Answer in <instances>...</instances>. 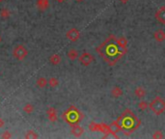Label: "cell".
Listing matches in <instances>:
<instances>
[{
	"label": "cell",
	"mask_w": 165,
	"mask_h": 139,
	"mask_svg": "<svg viewBox=\"0 0 165 139\" xmlns=\"http://www.w3.org/2000/svg\"><path fill=\"white\" fill-rule=\"evenodd\" d=\"M75 1H77V2H81V1H83V0H75Z\"/></svg>",
	"instance_id": "obj_30"
},
{
	"label": "cell",
	"mask_w": 165,
	"mask_h": 139,
	"mask_svg": "<svg viewBox=\"0 0 165 139\" xmlns=\"http://www.w3.org/2000/svg\"><path fill=\"white\" fill-rule=\"evenodd\" d=\"M152 138H155V139H160V138H163V134H162V132L160 130H156L154 132V134H152Z\"/></svg>",
	"instance_id": "obj_25"
},
{
	"label": "cell",
	"mask_w": 165,
	"mask_h": 139,
	"mask_svg": "<svg viewBox=\"0 0 165 139\" xmlns=\"http://www.w3.org/2000/svg\"><path fill=\"white\" fill-rule=\"evenodd\" d=\"M66 37L71 42H76L80 38V32L76 28H71L66 33Z\"/></svg>",
	"instance_id": "obj_7"
},
{
	"label": "cell",
	"mask_w": 165,
	"mask_h": 139,
	"mask_svg": "<svg viewBox=\"0 0 165 139\" xmlns=\"http://www.w3.org/2000/svg\"><path fill=\"white\" fill-rule=\"evenodd\" d=\"M36 84H37V86H38L39 88L42 89V88H45V87L47 85V84H48V81L46 80V78L41 76V77L38 78V79H37Z\"/></svg>",
	"instance_id": "obj_16"
},
{
	"label": "cell",
	"mask_w": 165,
	"mask_h": 139,
	"mask_svg": "<svg viewBox=\"0 0 165 139\" xmlns=\"http://www.w3.org/2000/svg\"><path fill=\"white\" fill-rule=\"evenodd\" d=\"M10 15H11V13H10L9 9H7V8H2L1 10H0V16H1L2 19H4V20L9 19Z\"/></svg>",
	"instance_id": "obj_20"
},
{
	"label": "cell",
	"mask_w": 165,
	"mask_h": 139,
	"mask_svg": "<svg viewBox=\"0 0 165 139\" xmlns=\"http://www.w3.org/2000/svg\"><path fill=\"white\" fill-rule=\"evenodd\" d=\"M61 60L62 59H61V56L59 54H53V55H51L50 58V62L53 66H57L61 63Z\"/></svg>",
	"instance_id": "obj_15"
},
{
	"label": "cell",
	"mask_w": 165,
	"mask_h": 139,
	"mask_svg": "<svg viewBox=\"0 0 165 139\" xmlns=\"http://www.w3.org/2000/svg\"><path fill=\"white\" fill-rule=\"evenodd\" d=\"M124 94L123 90H122L121 87L119 86H115L112 90H111V96L113 98H119V97H122Z\"/></svg>",
	"instance_id": "obj_14"
},
{
	"label": "cell",
	"mask_w": 165,
	"mask_h": 139,
	"mask_svg": "<svg viewBox=\"0 0 165 139\" xmlns=\"http://www.w3.org/2000/svg\"><path fill=\"white\" fill-rule=\"evenodd\" d=\"M78 61L82 66H84V67H88V66L91 65V63L94 61V57L89 52H83L81 55H79Z\"/></svg>",
	"instance_id": "obj_6"
},
{
	"label": "cell",
	"mask_w": 165,
	"mask_h": 139,
	"mask_svg": "<svg viewBox=\"0 0 165 139\" xmlns=\"http://www.w3.org/2000/svg\"><path fill=\"white\" fill-rule=\"evenodd\" d=\"M127 51V50L123 49L119 46L117 38L114 35L109 36L102 44H101V46L97 47V52L106 63H108L109 66L116 65V63L125 55Z\"/></svg>",
	"instance_id": "obj_1"
},
{
	"label": "cell",
	"mask_w": 165,
	"mask_h": 139,
	"mask_svg": "<svg viewBox=\"0 0 165 139\" xmlns=\"http://www.w3.org/2000/svg\"><path fill=\"white\" fill-rule=\"evenodd\" d=\"M4 126H5V121L2 118H0V129L3 128Z\"/></svg>",
	"instance_id": "obj_27"
},
{
	"label": "cell",
	"mask_w": 165,
	"mask_h": 139,
	"mask_svg": "<svg viewBox=\"0 0 165 139\" xmlns=\"http://www.w3.org/2000/svg\"><path fill=\"white\" fill-rule=\"evenodd\" d=\"M64 119L70 124H77L79 121H81L83 119V115L75 107H71L70 109L64 114Z\"/></svg>",
	"instance_id": "obj_3"
},
{
	"label": "cell",
	"mask_w": 165,
	"mask_h": 139,
	"mask_svg": "<svg viewBox=\"0 0 165 139\" xmlns=\"http://www.w3.org/2000/svg\"><path fill=\"white\" fill-rule=\"evenodd\" d=\"M117 122L121 126L122 131H124L125 135H130L141 124V121L137 119V117L130 110L127 109L123 114L117 119Z\"/></svg>",
	"instance_id": "obj_2"
},
{
	"label": "cell",
	"mask_w": 165,
	"mask_h": 139,
	"mask_svg": "<svg viewBox=\"0 0 165 139\" xmlns=\"http://www.w3.org/2000/svg\"><path fill=\"white\" fill-rule=\"evenodd\" d=\"M57 2H59V3H62V2H64V1H66V0H56Z\"/></svg>",
	"instance_id": "obj_29"
},
{
	"label": "cell",
	"mask_w": 165,
	"mask_h": 139,
	"mask_svg": "<svg viewBox=\"0 0 165 139\" xmlns=\"http://www.w3.org/2000/svg\"><path fill=\"white\" fill-rule=\"evenodd\" d=\"M134 94H135V96L137 97V98L142 99L143 97L146 96V91H145V89L142 88L141 86H138V87H136L135 90H134Z\"/></svg>",
	"instance_id": "obj_17"
},
{
	"label": "cell",
	"mask_w": 165,
	"mask_h": 139,
	"mask_svg": "<svg viewBox=\"0 0 165 139\" xmlns=\"http://www.w3.org/2000/svg\"><path fill=\"white\" fill-rule=\"evenodd\" d=\"M89 129L92 130V131H96V130H99L100 131V124H96L94 122H92L90 125H89Z\"/></svg>",
	"instance_id": "obj_24"
},
{
	"label": "cell",
	"mask_w": 165,
	"mask_h": 139,
	"mask_svg": "<svg viewBox=\"0 0 165 139\" xmlns=\"http://www.w3.org/2000/svg\"><path fill=\"white\" fill-rule=\"evenodd\" d=\"M28 55V50L27 48L22 46V45H17L16 46H15L14 50H13V56L18 60V61H22L24 60Z\"/></svg>",
	"instance_id": "obj_5"
},
{
	"label": "cell",
	"mask_w": 165,
	"mask_h": 139,
	"mask_svg": "<svg viewBox=\"0 0 165 139\" xmlns=\"http://www.w3.org/2000/svg\"><path fill=\"white\" fill-rule=\"evenodd\" d=\"M154 38L158 43H162L165 41V32L162 29H157L154 33Z\"/></svg>",
	"instance_id": "obj_11"
},
{
	"label": "cell",
	"mask_w": 165,
	"mask_h": 139,
	"mask_svg": "<svg viewBox=\"0 0 165 139\" xmlns=\"http://www.w3.org/2000/svg\"><path fill=\"white\" fill-rule=\"evenodd\" d=\"M37 7L40 11H46L50 8V0H37Z\"/></svg>",
	"instance_id": "obj_12"
},
{
	"label": "cell",
	"mask_w": 165,
	"mask_h": 139,
	"mask_svg": "<svg viewBox=\"0 0 165 139\" xmlns=\"http://www.w3.org/2000/svg\"><path fill=\"white\" fill-rule=\"evenodd\" d=\"M67 56H68V58L70 60H72V61H75V59H77L79 57V53L76 49L72 48V49H70L68 52H67Z\"/></svg>",
	"instance_id": "obj_13"
},
{
	"label": "cell",
	"mask_w": 165,
	"mask_h": 139,
	"mask_svg": "<svg viewBox=\"0 0 165 139\" xmlns=\"http://www.w3.org/2000/svg\"><path fill=\"white\" fill-rule=\"evenodd\" d=\"M148 107H149V104L147 101H140L139 104H138V108H139L140 110H146Z\"/></svg>",
	"instance_id": "obj_23"
},
{
	"label": "cell",
	"mask_w": 165,
	"mask_h": 139,
	"mask_svg": "<svg viewBox=\"0 0 165 139\" xmlns=\"http://www.w3.org/2000/svg\"><path fill=\"white\" fill-rule=\"evenodd\" d=\"M46 114H47V117H48V120L50 121L52 123H55L56 121L58 120V117H57V111L55 108L53 107H50L48 109L46 110Z\"/></svg>",
	"instance_id": "obj_9"
},
{
	"label": "cell",
	"mask_w": 165,
	"mask_h": 139,
	"mask_svg": "<svg viewBox=\"0 0 165 139\" xmlns=\"http://www.w3.org/2000/svg\"><path fill=\"white\" fill-rule=\"evenodd\" d=\"M4 1V0H0V3H1V2H3Z\"/></svg>",
	"instance_id": "obj_32"
},
{
	"label": "cell",
	"mask_w": 165,
	"mask_h": 139,
	"mask_svg": "<svg viewBox=\"0 0 165 139\" xmlns=\"http://www.w3.org/2000/svg\"><path fill=\"white\" fill-rule=\"evenodd\" d=\"M120 1L123 3V4H126V3H127L128 2V0H120Z\"/></svg>",
	"instance_id": "obj_28"
},
{
	"label": "cell",
	"mask_w": 165,
	"mask_h": 139,
	"mask_svg": "<svg viewBox=\"0 0 165 139\" xmlns=\"http://www.w3.org/2000/svg\"><path fill=\"white\" fill-rule=\"evenodd\" d=\"M2 42V38H1V36H0V43Z\"/></svg>",
	"instance_id": "obj_31"
},
{
	"label": "cell",
	"mask_w": 165,
	"mask_h": 139,
	"mask_svg": "<svg viewBox=\"0 0 165 139\" xmlns=\"http://www.w3.org/2000/svg\"><path fill=\"white\" fill-rule=\"evenodd\" d=\"M1 138H3V139H10V138H12V134H11V132H10V131H8V130L4 131L3 134H1Z\"/></svg>",
	"instance_id": "obj_26"
},
{
	"label": "cell",
	"mask_w": 165,
	"mask_h": 139,
	"mask_svg": "<svg viewBox=\"0 0 165 139\" xmlns=\"http://www.w3.org/2000/svg\"><path fill=\"white\" fill-rule=\"evenodd\" d=\"M24 137H25L26 139H36V138L39 137V135L37 134L34 130H28L25 134V135H24Z\"/></svg>",
	"instance_id": "obj_21"
},
{
	"label": "cell",
	"mask_w": 165,
	"mask_h": 139,
	"mask_svg": "<svg viewBox=\"0 0 165 139\" xmlns=\"http://www.w3.org/2000/svg\"><path fill=\"white\" fill-rule=\"evenodd\" d=\"M59 84V81L56 77H51L50 78V80H48V85H50V87H57Z\"/></svg>",
	"instance_id": "obj_22"
},
{
	"label": "cell",
	"mask_w": 165,
	"mask_h": 139,
	"mask_svg": "<svg viewBox=\"0 0 165 139\" xmlns=\"http://www.w3.org/2000/svg\"><path fill=\"white\" fill-rule=\"evenodd\" d=\"M150 109L156 115H161L165 112V101L161 99L160 97H156V98L151 101L149 104Z\"/></svg>",
	"instance_id": "obj_4"
},
{
	"label": "cell",
	"mask_w": 165,
	"mask_h": 139,
	"mask_svg": "<svg viewBox=\"0 0 165 139\" xmlns=\"http://www.w3.org/2000/svg\"><path fill=\"white\" fill-rule=\"evenodd\" d=\"M71 126H72V134L75 137H80L83 134L84 129L82 128V126H80L77 124H72Z\"/></svg>",
	"instance_id": "obj_8"
},
{
	"label": "cell",
	"mask_w": 165,
	"mask_h": 139,
	"mask_svg": "<svg viewBox=\"0 0 165 139\" xmlns=\"http://www.w3.org/2000/svg\"><path fill=\"white\" fill-rule=\"evenodd\" d=\"M117 41H118L119 46H120L122 48H123V49L127 50V38H125V37H120L119 39H117Z\"/></svg>",
	"instance_id": "obj_19"
},
{
	"label": "cell",
	"mask_w": 165,
	"mask_h": 139,
	"mask_svg": "<svg viewBox=\"0 0 165 139\" xmlns=\"http://www.w3.org/2000/svg\"><path fill=\"white\" fill-rule=\"evenodd\" d=\"M156 19L162 24H165V7L160 8L156 13Z\"/></svg>",
	"instance_id": "obj_10"
},
{
	"label": "cell",
	"mask_w": 165,
	"mask_h": 139,
	"mask_svg": "<svg viewBox=\"0 0 165 139\" xmlns=\"http://www.w3.org/2000/svg\"><path fill=\"white\" fill-rule=\"evenodd\" d=\"M23 111L25 112V113H27V114H31V113H33L34 112V105L33 104H24V106H23Z\"/></svg>",
	"instance_id": "obj_18"
}]
</instances>
